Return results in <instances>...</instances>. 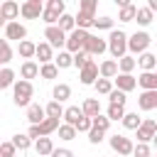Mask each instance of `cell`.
<instances>
[{"label":"cell","instance_id":"obj_39","mask_svg":"<svg viewBox=\"0 0 157 157\" xmlns=\"http://www.w3.org/2000/svg\"><path fill=\"white\" fill-rule=\"evenodd\" d=\"M135 12H137V7L130 2V5L120 7V12H118V20H120V22H132V20H135Z\"/></svg>","mask_w":157,"mask_h":157},{"label":"cell","instance_id":"obj_58","mask_svg":"<svg viewBox=\"0 0 157 157\" xmlns=\"http://www.w3.org/2000/svg\"><path fill=\"white\" fill-rule=\"evenodd\" d=\"M37 2H42V0H37Z\"/></svg>","mask_w":157,"mask_h":157},{"label":"cell","instance_id":"obj_57","mask_svg":"<svg viewBox=\"0 0 157 157\" xmlns=\"http://www.w3.org/2000/svg\"><path fill=\"white\" fill-rule=\"evenodd\" d=\"M115 157H120V155H115Z\"/></svg>","mask_w":157,"mask_h":157},{"label":"cell","instance_id":"obj_21","mask_svg":"<svg viewBox=\"0 0 157 157\" xmlns=\"http://www.w3.org/2000/svg\"><path fill=\"white\" fill-rule=\"evenodd\" d=\"M47 115H44V108L39 105V103H29L27 105V120H29V125H37V123H42Z\"/></svg>","mask_w":157,"mask_h":157},{"label":"cell","instance_id":"obj_14","mask_svg":"<svg viewBox=\"0 0 157 157\" xmlns=\"http://www.w3.org/2000/svg\"><path fill=\"white\" fill-rule=\"evenodd\" d=\"M32 147H34V152H37L39 157H49V152L54 150V142H52L49 135H42V137H37V140H32Z\"/></svg>","mask_w":157,"mask_h":157},{"label":"cell","instance_id":"obj_37","mask_svg":"<svg viewBox=\"0 0 157 157\" xmlns=\"http://www.w3.org/2000/svg\"><path fill=\"white\" fill-rule=\"evenodd\" d=\"M93 17H96L93 12H81V10H78V15L74 17V22H76V27L88 29V27H91V22H93Z\"/></svg>","mask_w":157,"mask_h":157},{"label":"cell","instance_id":"obj_40","mask_svg":"<svg viewBox=\"0 0 157 157\" xmlns=\"http://www.w3.org/2000/svg\"><path fill=\"white\" fill-rule=\"evenodd\" d=\"M86 135H88V142H91V145H101V142H103V137H105V130H101V128H93V125H91Z\"/></svg>","mask_w":157,"mask_h":157},{"label":"cell","instance_id":"obj_30","mask_svg":"<svg viewBox=\"0 0 157 157\" xmlns=\"http://www.w3.org/2000/svg\"><path fill=\"white\" fill-rule=\"evenodd\" d=\"M56 27H59L61 32H71V29L76 27V22H74V15H69V12H61V15H59V20H56Z\"/></svg>","mask_w":157,"mask_h":157},{"label":"cell","instance_id":"obj_45","mask_svg":"<svg viewBox=\"0 0 157 157\" xmlns=\"http://www.w3.org/2000/svg\"><path fill=\"white\" fill-rule=\"evenodd\" d=\"M47 25H56V20H59V12L56 10H52V7H42V15H39Z\"/></svg>","mask_w":157,"mask_h":157},{"label":"cell","instance_id":"obj_2","mask_svg":"<svg viewBox=\"0 0 157 157\" xmlns=\"http://www.w3.org/2000/svg\"><path fill=\"white\" fill-rule=\"evenodd\" d=\"M10 88H12V103H15L17 108H22V105H29V103H32V96H34L32 81L20 78V81H15Z\"/></svg>","mask_w":157,"mask_h":157},{"label":"cell","instance_id":"obj_22","mask_svg":"<svg viewBox=\"0 0 157 157\" xmlns=\"http://www.w3.org/2000/svg\"><path fill=\"white\" fill-rule=\"evenodd\" d=\"M115 61H118V71H120V74H132L135 66H137V61H135L132 54H123V56L115 59Z\"/></svg>","mask_w":157,"mask_h":157},{"label":"cell","instance_id":"obj_10","mask_svg":"<svg viewBox=\"0 0 157 157\" xmlns=\"http://www.w3.org/2000/svg\"><path fill=\"white\" fill-rule=\"evenodd\" d=\"M108 142H110L113 152H115V155H120V157H128V155L132 152V140H130V137H125V135H113Z\"/></svg>","mask_w":157,"mask_h":157},{"label":"cell","instance_id":"obj_11","mask_svg":"<svg viewBox=\"0 0 157 157\" xmlns=\"http://www.w3.org/2000/svg\"><path fill=\"white\" fill-rule=\"evenodd\" d=\"M42 2H37V0H25L22 5H20V15L25 17V20H39V15H42Z\"/></svg>","mask_w":157,"mask_h":157},{"label":"cell","instance_id":"obj_15","mask_svg":"<svg viewBox=\"0 0 157 157\" xmlns=\"http://www.w3.org/2000/svg\"><path fill=\"white\" fill-rule=\"evenodd\" d=\"M20 76H22L25 81L37 78V76H39V64H37L34 59H25V61H22V66H20Z\"/></svg>","mask_w":157,"mask_h":157},{"label":"cell","instance_id":"obj_59","mask_svg":"<svg viewBox=\"0 0 157 157\" xmlns=\"http://www.w3.org/2000/svg\"><path fill=\"white\" fill-rule=\"evenodd\" d=\"M0 66H2V64H0Z\"/></svg>","mask_w":157,"mask_h":157},{"label":"cell","instance_id":"obj_55","mask_svg":"<svg viewBox=\"0 0 157 157\" xmlns=\"http://www.w3.org/2000/svg\"><path fill=\"white\" fill-rule=\"evenodd\" d=\"M5 22H7V20H5L2 15H0V27H5Z\"/></svg>","mask_w":157,"mask_h":157},{"label":"cell","instance_id":"obj_54","mask_svg":"<svg viewBox=\"0 0 157 157\" xmlns=\"http://www.w3.org/2000/svg\"><path fill=\"white\" fill-rule=\"evenodd\" d=\"M115 5L118 7H125V5H130V0H115Z\"/></svg>","mask_w":157,"mask_h":157},{"label":"cell","instance_id":"obj_51","mask_svg":"<svg viewBox=\"0 0 157 157\" xmlns=\"http://www.w3.org/2000/svg\"><path fill=\"white\" fill-rule=\"evenodd\" d=\"M74 128H76V132H88V128H91V118H88V115H83Z\"/></svg>","mask_w":157,"mask_h":157},{"label":"cell","instance_id":"obj_32","mask_svg":"<svg viewBox=\"0 0 157 157\" xmlns=\"http://www.w3.org/2000/svg\"><path fill=\"white\" fill-rule=\"evenodd\" d=\"M59 140H64V142H71L74 137H76V128L74 125H69V123H59Z\"/></svg>","mask_w":157,"mask_h":157},{"label":"cell","instance_id":"obj_44","mask_svg":"<svg viewBox=\"0 0 157 157\" xmlns=\"http://www.w3.org/2000/svg\"><path fill=\"white\" fill-rule=\"evenodd\" d=\"M130 155H135V157H150V155H152L150 142H137V145H132V152H130Z\"/></svg>","mask_w":157,"mask_h":157},{"label":"cell","instance_id":"obj_5","mask_svg":"<svg viewBox=\"0 0 157 157\" xmlns=\"http://www.w3.org/2000/svg\"><path fill=\"white\" fill-rule=\"evenodd\" d=\"M155 132H157V123H155L152 118H142L140 125L135 128L137 142H150V140H155Z\"/></svg>","mask_w":157,"mask_h":157},{"label":"cell","instance_id":"obj_3","mask_svg":"<svg viewBox=\"0 0 157 157\" xmlns=\"http://www.w3.org/2000/svg\"><path fill=\"white\" fill-rule=\"evenodd\" d=\"M150 44H152V37H150V32H145V29H142V32H135V34L128 37V52H130L132 56L147 52Z\"/></svg>","mask_w":157,"mask_h":157},{"label":"cell","instance_id":"obj_25","mask_svg":"<svg viewBox=\"0 0 157 157\" xmlns=\"http://www.w3.org/2000/svg\"><path fill=\"white\" fill-rule=\"evenodd\" d=\"M61 118H64V123H69V125H76V123L83 118V113H81V108H78V105H69V108H64Z\"/></svg>","mask_w":157,"mask_h":157},{"label":"cell","instance_id":"obj_38","mask_svg":"<svg viewBox=\"0 0 157 157\" xmlns=\"http://www.w3.org/2000/svg\"><path fill=\"white\" fill-rule=\"evenodd\" d=\"M91 86L96 88V93H101V96H105V93H108V91L113 88V81H110V78H103V76H98V78H96V81H93Z\"/></svg>","mask_w":157,"mask_h":157},{"label":"cell","instance_id":"obj_28","mask_svg":"<svg viewBox=\"0 0 157 157\" xmlns=\"http://www.w3.org/2000/svg\"><path fill=\"white\" fill-rule=\"evenodd\" d=\"M17 54H20L22 59H32V56H34V42L20 39V42H17Z\"/></svg>","mask_w":157,"mask_h":157},{"label":"cell","instance_id":"obj_41","mask_svg":"<svg viewBox=\"0 0 157 157\" xmlns=\"http://www.w3.org/2000/svg\"><path fill=\"white\" fill-rule=\"evenodd\" d=\"M10 142H12V145H15L20 152H25V150H29V147H32V140H29L27 135H20V132H17V135H15Z\"/></svg>","mask_w":157,"mask_h":157},{"label":"cell","instance_id":"obj_56","mask_svg":"<svg viewBox=\"0 0 157 157\" xmlns=\"http://www.w3.org/2000/svg\"><path fill=\"white\" fill-rule=\"evenodd\" d=\"M150 157H155V155H150Z\"/></svg>","mask_w":157,"mask_h":157},{"label":"cell","instance_id":"obj_20","mask_svg":"<svg viewBox=\"0 0 157 157\" xmlns=\"http://www.w3.org/2000/svg\"><path fill=\"white\" fill-rule=\"evenodd\" d=\"M115 74H118V61H115V59H105V61L98 64V76H103V78H113Z\"/></svg>","mask_w":157,"mask_h":157},{"label":"cell","instance_id":"obj_23","mask_svg":"<svg viewBox=\"0 0 157 157\" xmlns=\"http://www.w3.org/2000/svg\"><path fill=\"white\" fill-rule=\"evenodd\" d=\"M152 20H155V12H152L150 7H137L132 22H137L140 27H147V25H152Z\"/></svg>","mask_w":157,"mask_h":157},{"label":"cell","instance_id":"obj_1","mask_svg":"<svg viewBox=\"0 0 157 157\" xmlns=\"http://www.w3.org/2000/svg\"><path fill=\"white\" fill-rule=\"evenodd\" d=\"M105 52H110L113 59H120L123 54H128V34L123 29H110L105 39Z\"/></svg>","mask_w":157,"mask_h":157},{"label":"cell","instance_id":"obj_42","mask_svg":"<svg viewBox=\"0 0 157 157\" xmlns=\"http://www.w3.org/2000/svg\"><path fill=\"white\" fill-rule=\"evenodd\" d=\"M91 27H96V29H105V32H110V29H113V17H93V22H91Z\"/></svg>","mask_w":157,"mask_h":157},{"label":"cell","instance_id":"obj_16","mask_svg":"<svg viewBox=\"0 0 157 157\" xmlns=\"http://www.w3.org/2000/svg\"><path fill=\"white\" fill-rule=\"evenodd\" d=\"M135 83H137L142 91H152V88H157V74H155V71H142V74L135 78Z\"/></svg>","mask_w":157,"mask_h":157},{"label":"cell","instance_id":"obj_34","mask_svg":"<svg viewBox=\"0 0 157 157\" xmlns=\"http://www.w3.org/2000/svg\"><path fill=\"white\" fill-rule=\"evenodd\" d=\"M105 96H108V101H110V103H115V105H125V101H128V93H125V91H120V88H115V86H113Z\"/></svg>","mask_w":157,"mask_h":157},{"label":"cell","instance_id":"obj_60","mask_svg":"<svg viewBox=\"0 0 157 157\" xmlns=\"http://www.w3.org/2000/svg\"><path fill=\"white\" fill-rule=\"evenodd\" d=\"M0 2H2V0H0Z\"/></svg>","mask_w":157,"mask_h":157},{"label":"cell","instance_id":"obj_18","mask_svg":"<svg viewBox=\"0 0 157 157\" xmlns=\"http://www.w3.org/2000/svg\"><path fill=\"white\" fill-rule=\"evenodd\" d=\"M135 61L140 64L142 71H155V69H157V56H155L152 52H142V54H137Z\"/></svg>","mask_w":157,"mask_h":157},{"label":"cell","instance_id":"obj_17","mask_svg":"<svg viewBox=\"0 0 157 157\" xmlns=\"http://www.w3.org/2000/svg\"><path fill=\"white\" fill-rule=\"evenodd\" d=\"M0 15L10 22V20H17L20 17V5L15 2V0H2L0 2Z\"/></svg>","mask_w":157,"mask_h":157},{"label":"cell","instance_id":"obj_52","mask_svg":"<svg viewBox=\"0 0 157 157\" xmlns=\"http://www.w3.org/2000/svg\"><path fill=\"white\" fill-rule=\"evenodd\" d=\"M49 155H52V157H74V152H71L69 147H54Z\"/></svg>","mask_w":157,"mask_h":157},{"label":"cell","instance_id":"obj_47","mask_svg":"<svg viewBox=\"0 0 157 157\" xmlns=\"http://www.w3.org/2000/svg\"><path fill=\"white\" fill-rule=\"evenodd\" d=\"M91 125H93V128H101V130H105V132H108V128H110V120H108L103 113H98V115H93V118H91Z\"/></svg>","mask_w":157,"mask_h":157},{"label":"cell","instance_id":"obj_26","mask_svg":"<svg viewBox=\"0 0 157 157\" xmlns=\"http://www.w3.org/2000/svg\"><path fill=\"white\" fill-rule=\"evenodd\" d=\"M15 71L10 69V66H0V91H5V88H10L12 83H15Z\"/></svg>","mask_w":157,"mask_h":157},{"label":"cell","instance_id":"obj_6","mask_svg":"<svg viewBox=\"0 0 157 157\" xmlns=\"http://www.w3.org/2000/svg\"><path fill=\"white\" fill-rule=\"evenodd\" d=\"M44 39L52 49H64V42H66V32H61L56 25H47L44 29Z\"/></svg>","mask_w":157,"mask_h":157},{"label":"cell","instance_id":"obj_12","mask_svg":"<svg viewBox=\"0 0 157 157\" xmlns=\"http://www.w3.org/2000/svg\"><path fill=\"white\" fill-rule=\"evenodd\" d=\"M137 108L145 110V113L155 110V108H157V88H152V91H142V93L137 96Z\"/></svg>","mask_w":157,"mask_h":157},{"label":"cell","instance_id":"obj_33","mask_svg":"<svg viewBox=\"0 0 157 157\" xmlns=\"http://www.w3.org/2000/svg\"><path fill=\"white\" fill-rule=\"evenodd\" d=\"M39 76H42V78H47V81H52V78H56V76H59V69L54 66V61H47V64H42V66H39Z\"/></svg>","mask_w":157,"mask_h":157},{"label":"cell","instance_id":"obj_36","mask_svg":"<svg viewBox=\"0 0 157 157\" xmlns=\"http://www.w3.org/2000/svg\"><path fill=\"white\" fill-rule=\"evenodd\" d=\"M10 61H12V47H10L7 39H0V64L7 66Z\"/></svg>","mask_w":157,"mask_h":157},{"label":"cell","instance_id":"obj_27","mask_svg":"<svg viewBox=\"0 0 157 157\" xmlns=\"http://www.w3.org/2000/svg\"><path fill=\"white\" fill-rule=\"evenodd\" d=\"M81 113H83V115H88V118L98 115V113H101V103H98V98H86V101H83V105H81Z\"/></svg>","mask_w":157,"mask_h":157},{"label":"cell","instance_id":"obj_49","mask_svg":"<svg viewBox=\"0 0 157 157\" xmlns=\"http://www.w3.org/2000/svg\"><path fill=\"white\" fill-rule=\"evenodd\" d=\"M96 7H98V0H78V10L81 12H93L96 15Z\"/></svg>","mask_w":157,"mask_h":157},{"label":"cell","instance_id":"obj_4","mask_svg":"<svg viewBox=\"0 0 157 157\" xmlns=\"http://www.w3.org/2000/svg\"><path fill=\"white\" fill-rule=\"evenodd\" d=\"M86 37H88V29H81V27H74L71 32H66V42H64V49L66 52H78V49H83V42H86Z\"/></svg>","mask_w":157,"mask_h":157},{"label":"cell","instance_id":"obj_29","mask_svg":"<svg viewBox=\"0 0 157 157\" xmlns=\"http://www.w3.org/2000/svg\"><path fill=\"white\" fill-rule=\"evenodd\" d=\"M52 61H54V66H56V69H69V66H71V52L59 49V54H56V56H52Z\"/></svg>","mask_w":157,"mask_h":157},{"label":"cell","instance_id":"obj_48","mask_svg":"<svg viewBox=\"0 0 157 157\" xmlns=\"http://www.w3.org/2000/svg\"><path fill=\"white\" fill-rule=\"evenodd\" d=\"M15 152H17V147L7 140V142H0V157H15Z\"/></svg>","mask_w":157,"mask_h":157},{"label":"cell","instance_id":"obj_7","mask_svg":"<svg viewBox=\"0 0 157 157\" xmlns=\"http://www.w3.org/2000/svg\"><path fill=\"white\" fill-rule=\"evenodd\" d=\"M83 52H86L88 56H101V54L105 52V39L88 32V37H86V42H83Z\"/></svg>","mask_w":157,"mask_h":157},{"label":"cell","instance_id":"obj_50","mask_svg":"<svg viewBox=\"0 0 157 157\" xmlns=\"http://www.w3.org/2000/svg\"><path fill=\"white\" fill-rule=\"evenodd\" d=\"M44 7H52V10H56L59 15H61V12H66V2H64V0H47V5H44Z\"/></svg>","mask_w":157,"mask_h":157},{"label":"cell","instance_id":"obj_43","mask_svg":"<svg viewBox=\"0 0 157 157\" xmlns=\"http://www.w3.org/2000/svg\"><path fill=\"white\" fill-rule=\"evenodd\" d=\"M123 113H125V105H115V103H110L108 110H105V118H108V120H120Z\"/></svg>","mask_w":157,"mask_h":157},{"label":"cell","instance_id":"obj_46","mask_svg":"<svg viewBox=\"0 0 157 157\" xmlns=\"http://www.w3.org/2000/svg\"><path fill=\"white\" fill-rule=\"evenodd\" d=\"M86 61H88V54H86L83 49H78V52H74V54H71V66L81 69V66H83Z\"/></svg>","mask_w":157,"mask_h":157},{"label":"cell","instance_id":"obj_53","mask_svg":"<svg viewBox=\"0 0 157 157\" xmlns=\"http://www.w3.org/2000/svg\"><path fill=\"white\" fill-rule=\"evenodd\" d=\"M147 7L155 12V10H157V0H147Z\"/></svg>","mask_w":157,"mask_h":157},{"label":"cell","instance_id":"obj_35","mask_svg":"<svg viewBox=\"0 0 157 157\" xmlns=\"http://www.w3.org/2000/svg\"><path fill=\"white\" fill-rule=\"evenodd\" d=\"M61 113H64V105H61L59 101H49V103L44 105V115H47V118H61Z\"/></svg>","mask_w":157,"mask_h":157},{"label":"cell","instance_id":"obj_9","mask_svg":"<svg viewBox=\"0 0 157 157\" xmlns=\"http://www.w3.org/2000/svg\"><path fill=\"white\" fill-rule=\"evenodd\" d=\"M78 78H81V83H83V86H91V83L98 78V64H96L91 56H88V61L78 69Z\"/></svg>","mask_w":157,"mask_h":157},{"label":"cell","instance_id":"obj_31","mask_svg":"<svg viewBox=\"0 0 157 157\" xmlns=\"http://www.w3.org/2000/svg\"><path fill=\"white\" fill-rule=\"evenodd\" d=\"M140 120H142V118L137 115V110H135V113H123V118H120V123H123L125 130H135V128L140 125Z\"/></svg>","mask_w":157,"mask_h":157},{"label":"cell","instance_id":"obj_8","mask_svg":"<svg viewBox=\"0 0 157 157\" xmlns=\"http://www.w3.org/2000/svg\"><path fill=\"white\" fill-rule=\"evenodd\" d=\"M5 39H7V42H10V39H15V42L27 39V27H25L20 20H10V22H5Z\"/></svg>","mask_w":157,"mask_h":157},{"label":"cell","instance_id":"obj_24","mask_svg":"<svg viewBox=\"0 0 157 157\" xmlns=\"http://www.w3.org/2000/svg\"><path fill=\"white\" fill-rule=\"evenodd\" d=\"M52 101H59V103H64V101H69L71 98V86L69 83H56L54 88H52Z\"/></svg>","mask_w":157,"mask_h":157},{"label":"cell","instance_id":"obj_19","mask_svg":"<svg viewBox=\"0 0 157 157\" xmlns=\"http://www.w3.org/2000/svg\"><path fill=\"white\" fill-rule=\"evenodd\" d=\"M34 56L39 59V64H47V61H52L54 49H52L47 42H39V44H34Z\"/></svg>","mask_w":157,"mask_h":157},{"label":"cell","instance_id":"obj_13","mask_svg":"<svg viewBox=\"0 0 157 157\" xmlns=\"http://www.w3.org/2000/svg\"><path fill=\"white\" fill-rule=\"evenodd\" d=\"M110 81H115V88H120V91H125V93H130L132 88H137V83H135V76L132 74H115Z\"/></svg>","mask_w":157,"mask_h":157}]
</instances>
